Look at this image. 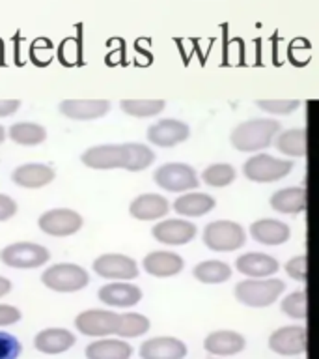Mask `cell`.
I'll return each instance as SVG.
<instances>
[{
	"label": "cell",
	"instance_id": "6da1fadb",
	"mask_svg": "<svg viewBox=\"0 0 319 359\" xmlns=\"http://www.w3.org/2000/svg\"><path fill=\"white\" fill-rule=\"evenodd\" d=\"M84 167L94 170L123 168L129 172H140L155 161V154L150 146L142 142H123V144L92 146L80 156Z\"/></svg>",
	"mask_w": 319,
	"mask_h": 359
},
{
	"label": "cell",
	"instance_id": "7a4b0ae2",
	"mask_svg": "<svg viewBox=\"0 0 319 359\" xmlns=\"http://www.w3.org/2000/svg\"><path fill=\"white\" fill-rule=\"evenodd\" d=\"M278 131L280 122H276V120L256 118V120L239 123L229 135V140H232L235 150L239 151L265 150L273 144L274 135H278Z\"/></svg>",
	"mask_w": 319,
	"mask_h": 359
},
{
	"label": "cell",
	"instance_id": "3957f363",
	"mask_svg": "<svg viewBox=\"0 0 319 359\" xmlns=\"http://www.w3.org/2000/svg\"><path fill=\"white\" fill-rule=\"evenodd\" d=\"M285 290L284 280L273 279H245L237 283L234 288L235 299L241 305L252 309H263L273 305Z\"/></svg>",
	"mask_w": 319,
	"mask_h": 359
},
{
	"label": "cell",
	"instance_id": "277c9868",
	"mask_svg": "<svg viewBox=\"0 0 319 359\" xmlns=\"http://www.w3.org/2000/svg\"><path fill=\"white\" fill-rule=\"evenodd\" d=\"M41 283L45 288L58 294H75L90 285V273L88 269H84L78 264H52L41 273Z\"/></svg>",
	"mask_w": 319,
	"mask_h": 359
},
{
	"label": "cell",
	"instance_id": "5b68a950",
	"mask_svg": "<svg viewBox=\"0 0 319 359\" xmlns=\"http://www.w3.org/2000/svg\"><path fill=\"white\" fill-rule=\"evenodd\" d=\"M49 260V249L34 241H17L0 251V262L11 269H38Z\"/></svg>",
	"mask_w": 319,
	"mask_h": 359
},
{
	"label": "cell",
	"instance_id": "8992f818",
	"mask_svg": "<svg viewBox=\"0 0 319 359\" xmlns=\"http://www.w3.org/2000/svg\"><path fill=\"white\" fill-rule=\"evenodd\" d=\"M120 318L112 309H86L77 314L75 318V330L90 339H103V337H114L120 327Z\"/></svg>",
	"mask_w": 319,
	"mask_h": 359
},
{
	"label": "cell",
	"instance_id": "52a82bcc",
	"mask_svg": "<svg viewBox=\"0 0 319 359\" xmlns=\"http://www.w3.org/2000/svg\"><path fill=\"white\" fill-rule=\"evenodd\" d=\"M293 170V163L290 159H278V157L269 156V154H257L252 156L243 165V174L246 180L256 182V184H271L285 178Z\"/></svg>",
	"mask_w": 319,
	"mask_h": 359
},
{
	"label": "cell",
	"instance_id": "ba28073f",
	"mask_svg": "<svg viewBox=\"0 0 319 359\" xmlns=\"http://www.w3.org/2000/svg\"><path fill=\"white\" fill-rule=\"evenodd\" d=\"M246 236L235 221H213L204 229V243L211 251L232 252L245 245Z\"/></svg>",
	"mask_w": 319,
	"mask_h": 359
},
{
	"label": "cell",
	"instance_id": "9c48e42d",
	"mask_svg": "<svg viewBox=\"0 0 319 359\" xmlns=\"http://www.w3.org/2000/svg\"><path fill=\"white\" fill-rule=\"evenodd\" d=\"M153 182L161 189L170 193H185V191L196 189L200 185L198 174L190 165L185 163H166L161 165L153 172Z\"/></svg>",
	"mask_w": 319,
	"mask_h": 359
},
{
	"label": "cell",
	"instance_id": "30bf717a",
	"mask_svg": "<svg viewBox=\"0 0 319 359\" xmlns=\"http://www.w3.org/2000/svg\"><path fill=\"white\" fill-rule=\"evenodd\" d=\"M83 215L69 208H55L41 213L38 219L39 230L52 238H67L83 229Z\"/></svg>",
	"mask_w": 319,
	"mask_h": 359
},
{
	"label": "cell",
	"instance_id": "8fae6325",
	"mask_svg": "<svg viewBox=\"0 0 319 359\" xmlns=\"http://www.w3.org/2000/svg\"><path fill=\"white\" fill-rule=\"evenodd\" d=\"M92 269L97 277L111 280V283L112 280H133L140 273L136 260H133L127 255H120V252L101 255L94 260Z\"/></svg>",
	"mask_w": 319,
	"mask_h": 359
},
{
	"label": "cell",
	"instance_id": "7c38bea8",
	"mask_svg": "<svg viewBox=\"0 0 319 359\" xmlns=\"http://www.w3.org/2000/svg\"><path fill=\"white\" fill-rule=\"evenodd\" d=\"M267 346L271 352L278 353V355H301L306 352L308 346V333L306 327L302 325H284L280 330L273 331L269 335Z\"/></svg>",
	"mask_w": 319,
	"mask_h": 359
},
{
	"label": "cell",
	"instance_id": "4fadbf2b",
	"mask_svg": "<svg viewBox=\"0 0 319 359\" xmlns=\"http://www.w3.org/2000/svg\"><path fill=\"white\" fill-rule=\"evenodd\" d=\"M142 290L129 280H112L97 290V299L108 309H131L142 302Z\"/></svg>",
	"mask_w": 319,
	"mask_h": 359
},
{
	"label": "cell",
	"instance_id": "5bb4252c",
	"mask_svg": "<svg viewBox=\"0 0 319 359\" xmlns=\"http://www.w3.org/2000/svg\"><path fill=\"white\" fill-rule=\"evenodd\" d=\"M148 140L151 144L159 146V148H173V146L181 144L190 137V128L181 120H159V122L151 123L146 133Z\"/></svg>",
	"mask_w": 319,
	"mask_h": 359
},
{
	"label": "cell",
	"instance_id": "9a60e30c",
	"mask_svg": "<svg viewBox=\"0 0 319 359\" xmlns=\"http://www.w3.org/2000/svg\"><path fill=\"white\" fill-rule=\"evenodd\" d=\"M77 344V335L66 327H45L34 335V348L43 355H60Z\"/></svg>",
	"mask_w": 319,
	"mask_h": 359
},
{
	"label": "cell",
	"instance_id": "2e32d148",
	"mask_svg": "<svg viewBox=\"0 0 319 359\" xmlns=\"http://www.w3.org/2000/svg\"><path fill=\"white\" fill-rule=\"evenodd\" d=\"M187 344L176 337H151L140 344V359H185Z\"/></svg>",
	"mask_w": 319,
	"mask_h": 359
},
{
	"label": "cell",
	"instance_id": "e0dca14e",
	"mask_svg": "<svg viewBox=\"0 0 319 359\" xmlns=\"http://www.w3.org/2000/svg\"><path fill=\"white\" fill-rule=\"evenodd\" d=\"M62 116L75 122H92L103 118L111 111V101L106 100H64L58 105Z\"/></svg>",
	"mask_w": 319,
	"mask_h": 359
},
{
	"label": "cell",
	"instance_id": "ac0fdd59",
	"mask_svg": "<svg viewBox=\"0 0 319 359\" xmlns=\"http://www.w3.org/2000/svg\"><path fill=\"white\" fill-rule=\"evenodd\" d=\"M246 348V339L237 331L217 330L204 339V350L217 358L237 355Z\"/></svg>",
	"mask_w": 319,
	"mask_h": 359
},
{
	"label": "cell",
	"instance_id": "d6986e66",
	"mask_svg": "<svg viewBox=\"0 0 319 359\" xmlns=\"http://www.w3.org/2000/svg\"><path fill=\"white\" fill-rule=\"evenodd\" d=\"M151 236L164 245H185L194 240L196 226L185 219H166L151 229Z\"/></svg>",
	"mask_w": 319,
	"mask_h": 359
},
{
	"label": "cell",
	"instance_id": "ffe728a7",
	"mask_svg": "<svg viewBox=\"0 0 319 359\" xmlns=\"http://www.w3.org/2000/svg\"><path fill=\"white\" fill-rule=\"evenodd\" d=\"M56 170L43 163H24L11 172V182L24 189H39L55 182Z\"/></svg>",
	"mask_w": 319,
	"mask_h": 359
},
{
	"label": "cell",
	"instance_id": "44dd1931",
	"mask_svg": "<svg viewBox=\"0 0 319 359\" xmlns=\"http://www.w3.org/2000/svg\"><path fill=\"white\" fill-rule=\"evenodd\" d=\"M278 268V260L265 252H246L235 260V269L248 279H267L276 273Z\"/></svg>",
	"mask_w": 319,
	"mask_h": 359
},
{
	"label": "cell",
	"instance_id": "7402d4cb",
	"mask_svg": "<svg viewBox=\"0 0 319 359\" xmlns=\"http://www.w3.org/2000/svg\"><path fill=\"white\" fill-rule=\"evenodd\" d=\"M86 359H131L133 346L125 339L120 337H103L94 339L88 346L84 348Z\"/></svg>",
	"mask_w": 319,
	"mask_h": 359
},
{
	"label": "cell",
	"instance_id": "603a6c76",
	"mask_svg": "<svg viewBox=\"0 0 319 359\" xmlns=\"http://www.w3.org/2000/svg\"><path fill=\"white\" fill-rule=\"evenodd\" d=\"M183 266V258L170 251H153L146 255L142 260V268L146 273L151 277H159V279H166V277L181 273Z\"/></svg>",
	"mask_w": 319,
	"mask_h": 359
},
{
	"label": "cell",
	"instance_id": "cb8c5ba5",
	"mask_svg": "<svg viewBox=\"0 0 319 359\" xmlns=\"http://www.w3.org/2000/svg\"><path fill=\"white\" fill-rule=\"evenodd\" d=\"M170 212V202L161 195L155 193H146V195L136 196L129 204V213L131 217L139 221H155V219L164 217Z\"/></svg>",
	"mask_w": 319,
	"mask_h": 359
},
{
	"label": "cell",
	"instance_id": "d4e9b609",
	"mask_svg": "<svg viewBox=\"0 0 319 359\" xmlns=\"http://www.w3.org/2000/svg\"><path fill=\"white\" fill-rule=\"evenodd\" d=\"M250 236L263 245H282L290 240V226L276 219H260L250 224Z\"/></svg>",
	"mask_w": 319,
	"mask_h": 359
},
{
	"label": "cell",
	"instance_id": "484cf974",
	"mask_svg": "<svg viewBox=\"0 0 319 359\" xmlns=\"http://www.w3.org/2000/svg\"><path fill=\"white\" fill-rule=\"evenodd\" d=\"M269 204L278 213L297 215V213L304 212V208H306V191L301 187H285V189L276 191L269 198Z\"/></svg>",
	"mask_w": 319,
	"mask_h": 359
},
{
	"label": "cell",
	"instance_id": "4316f807",
	"mask_svg": "<svg viewBox=\"0 0 319 359\" xmlns=\"http://www.w3.org/2000/svg\"><path fill=\"white\" fill-rule=\"evenodd\" d=\"M217 206L215 198L206 193H189L181 195L173 202V212H178L183 217H201Z\"/></svg>",
	"mask_w": 319,
	"mask_h": 359
},
{
	"label": "cell",
	"instance_id": "83f0119b",
	"mask_svg": "<svg viewBox=\"0 0 319 359\" xmlns=\"http://www.w3.org/2000/svg\"><path fill=\"white\" fill-rule=\"evenodd\" d=\"M8 137L19 146H39L47 140V129L36 122H17L8 128Z\"/></svg>",
	"mask_w": 319,
	"mask_h": 359
},
{
	"label": "cell",
	"instance_id": "f1b7e54d",
	"mask_svg": "<svg viewBox=\"0 0 319 359\" xmlns=\"http://www.w3.org/2000/svg\"><path fill=\"white\" fill-rule=\"evenodd\" d=\"M192 275L204 285H220L232 277V268L220 260H206V262L196 264Z\"/></svg>",
	"mask_w": 319,
	"mask_h": 359
},
{
	"label": "cell",
	"instance_id": "f546056e",
	"mask_svg": "<svg viewBox=\"0 0 319 359\" xmlns=\"http://www.w3.org/2000/svg\"><path fill=\"white\" fill-rule=\"evenodd\" d=\"M151 327V322L148 316L140 313H123L120 318V327L116 331V337L120 339H139L146 335Z\"/></svg>",
	"mask_w": 319,
	"mask_h": 359
},
{
	"label": "cell",
	"instance_id": "4dcf8cb0",
	"mask_svg": "<svg viewBox=\"0 0 319 359\" xmlns=\"http://www.w3.org/2000/svg\"><path fill=\"white\" fill-rule=\"evenodd\" d=\"M276 148L284 156L304 157L306 156V133L302 129H288L278 135Z\"/></svg>",
	"mask_w": 319,
	"mask_h": 359
},
{
	"label": "cell",
	"instance_id": "1f68e13d",
	"mask_svg": "<svg viewBox=\"0 0 319 359\" xmlns=\"http://www.w3.org/2000/svg\"><path fill=\"white\" fill-rule=\"evenodd\" d=\"M164 107H166V103L162 100H123L120 103V109L125 114L134 118L157 116L164 111Z\"/></svg>",
	"mask_w": 319,
	"mask_h": 359
},
{
	"label": "cell",
	"instance_id": "d6a6232c",
	"mask_svg": "<svg viewBox=\"0 0 319 359\" xmlns=\"http://www.w3.org/2000/svg\"><path fill=\"white\" fill-rule=\"evenodd\" d=\"M235 180V168L228 163H217V165H209V167L201 172V182L207 184L209 187H226V185L234 184Z\"/></svg>",
	"mask_w": 319,
	"mask_h": 359
},
{
	"label": "cell",
	"instance_id": "836d02e7",
	"mask_svg": "<svg viewBox=\"0 0 319 359\" xmlns=\"http://www.w3.org/2000/svg\"><path fill=\"white\" fill-rule=\"evenodd\" d=\"M280 309L285 316L295 320H306L308 318V299H306V292H291L288 296L282 299L280 303Z\"/></svg>",
	"mask_w": 319,
	"mask_h": 359
},
{
	"label": "cell",
	"instance_id": "e575fe53",
	"mask_svg": "<svg viewBox=\"0 0 319 359\" xmlns=\"http://www.w3.org/2000/svg\"><path fill=\"white\" fill-rule=\"evenodd\" d=\"M52 55H55V45H52L50 39L38 38L28 45V58H30L34 66H49L50 60H52Z\"/></svg>",
	"mask_w": 319,
	"mask_h": 359
},
{
	"label": "cell",
	"instance_id": "d590c367",
	"mask_svg": "<svg viewBox=\"0 0 319 359\" xmlns=\"http://www.w3.org/2000/svg\"><path fill=\"white\" fill-rule=\"evenodd\" d=\"M256 105L269 114H290L301 107L299 100H260Z\"/></svg>",
	"mask_w": 319,
	"mask_h": 359
},
{
	"label": "cell",
	"instance_id": "8d00e7d4",
	"mask_svg": "<svg viewBox=\"0 0 319 359\" xmlns=\"http://www.w3.org/2000/svg\"><path fill=\"white\" fill-rule=\"evenodd\" d=\"M56 55H58V60H60L64 66L71 67L75 66V64H78V60H80V45H78L77 39L66 38L60 45H58Z\"/></svg>",
	"mask_w": 319,
	"mask_h": 359
},
{
	"label": "cell",
	"instance_id": "74e56055",
	"mask_svg": "<svg viewBox=\"0 0 319 359\" xmlns=\"http://www.w3.org/2000/svg\"><path fill=\"white\" fill-rule=\"evenodd\" d=\"M22 353V344L15 335L0 330V359H19Z\"/></svg>",
	"mask_w": 319,
	"mask_h": 359
},
{
	"label": "cell",
	"instance_id": "f35d334b",
	"mask_svg": "<svg viewBox=\"0 0 319 359\" xmlns=\"http://www.w3.org/2000/svg\"><path fill=\"white\" fill-rule=\"evenodd\" d=\"M306 255H299V257L291 258L290 262L285 264V273L297 283H306Z\"/></svg>",
	"mask_w": 319,
	"mask_h": 359
},
{
	"label": "cell",
	"instance_id": "ab89813d",
	"mask_svg": "<svg viewBox=\"0 0 319 359\" xmlns=\"http://www.w3.org/2000/svg\"><path fill=\"white\" fill-rule=\"evenodd\" d=\"M21 318V309L15 307V305H10V303H0V330L19 324Z\"/></svg>",
	"mask_w": 319,
	"mask_h": 359
},
{
	"label": "cell",
	"instance_id": "60d3db41",
	"mask_svg": "<svg viewBox=\"0 0 319 359\" xmlns=\"http://www.w3.org/2000/svg\"><path fill=\"white\" fill-rule=\"evenodd\" d=\"M17 213V202L10 195L0 193V223H4Z\"/></svg>",
	"mask_w": 319,
	"mask_h": 359
},
{
	"label": "cell",
	"instance_id": "b9f144b4",
	"mask_svg": "<svg viewBox=\"0 0 319 359\" xmlns=\"http://www.w3.org/2000/svg\"><path fill=\"white\" fill-rule=\"evenodd\" d=\"M19 109H21L19 100H0V118L13 116Z\"/></svg>",
	"mask_w": 319,
	"mask_h": 359
},
{
	"label": "cell",
	"instance_id": "7bdbcfd3",
	"mask_svg": "<svg viewBox=\"0 0 319 359\" xmlns=\"http://www.w3.org/2000/svg\"><path fill=\"white\" fill-rule=\"evenodd\" d=\"M11 290H13V283L4 275H0V299L8 296Z\"/></svg>",
	"mask_w": 319,
	"mask_h": 359
},
{
	"label": "cell",
	"instance_id": "ee69618b",
	"mask_svg": "<svg viewBox=\"0 0 319 359\" xmlns=\"http://www.w3.org/2000/svg\"><path fill=\"white\" fill-rule=\"evenodd\" d=\"M6 137H8V129H6L4 126H2V123H0V144H2V142H4Z\"/></svg>",
	"mask_w": 319,
	"mask_h": 359
}]
</instances>
